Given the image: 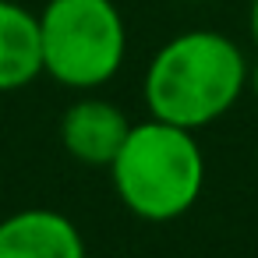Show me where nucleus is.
Returning a JSON list of instances; mask_svg holds the SVG:
<instances>
[{"label": "nucleus", "mask_w": 258, "mask_h": 258, "mask_svg": "<svg viewBox=\"0 0 258 258\" xmlns=\"http://www.w3.org/2000/svg\"><path fill=\"white\" fill-rule=\"evenodd\" d=\"M43 75L39 15L15 0H0V92L32 85Z\"/></svg>", "instance_id": "obj_6"}, {"label": "nucleus", "mask_w": 258, "mask_h": 258, "mask_svg": "<svg viewBox=\"0 0 258 258\" xmlns=\"http://www.w3.org/2000/svg\"><path fill=\"white\" fill-rule=\"evenodd\" d=\"M39 39L43 75L78 92L117 78L127 53V29L113 0H46Z\"/></svg>", "instance_id": "obj_3"}, {"label": "nucleus", "mask_w": 258, "mask_h": 258, "mask_svg": "<svg viewBox=\"0 0 258 258\" xmlns=\"http://www.w3.org/2000/svg\"><path fill=\"white\" fill-rule=\"evenodd\" d=\"M127 131H131L127 113L117 103L96 99V96L71 103L60 117V145L68 149L71 159L85 166H110Z\"/></svg>", "instance_id": "obj_4"}, {"label": "nucleus", "mask_w": 258, "mask_h": 258, "mask_svg": "<svg viewBox=\"0 0 258 258\" xmlns=\"http://www.w3.org/2000/svg\"><path fill=\"white\" fill-rule=\"evenodd\" d=\"M0 258H85V240L57 209H22L0 219Z\"/></svg>", "instance_id": "obj_5"}, {"label": "nucleus", "mask_w": 258, "mask_h": 258, "mask_svg": "<svg viewBox=\"0 0 258 258\" xmlns=\"http://www.w3.org/2000/svg\"><path fill=\"white\" fill-rule=\"evenodd\" d=\"M247 89V60L240 46L212 29H191L163 43L145 68L149 117L202 131L233 110Z\"/></svg>", "instance_id": "obj_1"}, {"label": "nucleus", "mask_w": 258, "mask_h": 258, "mask_svg": "<svg viewBox=\"0 0 258 258\" xmlns=\"http://www.w3.org/2000/svg\"><path fill=\"white\" fill-rule=\"evenodd\" d=\"M113 191L124 209L145 223L180 219L205 187V156L195 131L149 117L131 124L110 163Z\"/></svg>", "instance_id": "obj_2"}, {"label": "nucleus", "mask_w": 258, "mask_h": 258, "mask_svg": "<svg viewBox=\"0 0 258 258\" xmlns=\"http://www.w3.org/2000/svg\"><path fill=\"white\" fill-rule=\"evenodd\" d=\"M184 4H212V0H184Z\"/></svg>", "instance_id": "obj_9"}, {"label": "nucleus", "mask_w": 258, "mask_h": 258, "mask_svg": "<svg viewBox=\"0 0 258 258\" xmlns=\"http://www.w3.org/2000/svg\"><path fill=\"white\" fill-rule=\"evenodd\" d=\"M247 85H251V96L258 99V60H254V64L247 68Z\"/></svg>", "instance_id": "obj_8"}, {"label": "nucleus", "mask_w": 258, "mask_h": 258, "mask_svg": "<svg viewBox=\"0 0 258 258\" xmlns=\"http://www.w3.org/2000/svg\"><path fill=\"white\" fill-rule=\"evenodd\" d=\"M247 29H251V39L258 46V0H251V15H247Z\"/></svg>", "instance_id": "obj_7"}]
</instances>
